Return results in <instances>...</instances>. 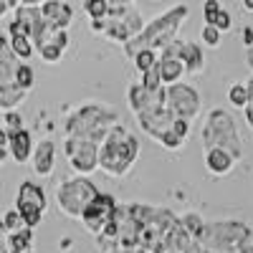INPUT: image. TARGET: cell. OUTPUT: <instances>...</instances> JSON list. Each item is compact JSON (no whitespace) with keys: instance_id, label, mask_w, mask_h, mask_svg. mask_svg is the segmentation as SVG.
<instances>
[{"instance_id":"1","label":"cell","mask_w":253,"mask_h":253,"mask_svg":"<svg viewBox=\"0 0 253 253\" xmlns=\"http://www.w3.org/2000/svg\"><path fill=\"white\" fill-rule=\"evenodd\" d=\"M137 157H139L137 134H132L122 122H117L99 147V170L107 177L122 180L132 172Z\"/></svg>"},{"instance_id":"2","label":"cell","mask_w":253,"mask_h":253,"mask_svg":"<svg viewBox=\"0 0 253 253\" xmlns=\"http://www.w3.org/2000/svg\"><path fill=\"white\" fill-rule=\"evenodd\" d=\"M187 15H190V8H187L185 3H182V5H175V8H170V10H165L162 15H155L150 23L142 28L139 36H134L132 41H126V43L122 46L124 53H126V58L132 61V58H134L139 51H144V48H157V51H162L167 43H172V41L177 38L182 23L187 20Z\"/></svg>"},{"instance_id":"3","label":"cell","mask_w":253,"mask_h":253,"mask_svg":"<svg viewBox=\"0 0 253 253\" xmlns=\"http://www.w3.org/2000/svg\"><path fill=\"white\" fill-rule=\"evenodd\" d=\"M200 142H203V150H210V147H223V150L233 152L236 160L243 157V139L238 134V126L236 119L230 112L215 107L210 109L205 122H203V129H200Z\"/></svg>"},{"instance_id":"4","label":"cell","mask_w":253,"mask_h":253,"mask_svg":"<svg viewBox=\"0 0 253 253\" xmlns=\"http://www.w3.org/2000/svg\"><path fill=\"white\" fill-rule=\"evenodd\" d=\"M101 193V190L89 180V175H74L66 177L63 182H58L56 187V208L61 215H66L71 220H81L86 208L91 205V200Z\"/></svg>"},{"instance_id":"5","label":"cell","mask_w":253,"mask_h":253,"mask_svg":"<svg viewBox=\"0 0 253 253\" xmlns=\"http://www.w3.org/2000/svg\"><path fill=\"white\" fill-rule=\"evenodd\" d=\"M251 233V228L243 220H205V228L200 233V243L213 253H241L243 238Z\"/></svg>"},{"instance_id":"6","label":"cell","mask_w":253,"mask_h":253,"mask_svg":"<svg viewBox=\"0 0 253 253\" xmlns=\"http://www.w3.org/2000/svg\"><path fill=\"white\" fill-rule=\"evenodd\" d=\"M119 122V112L109 104H99V101H89L81 107L71 109L63 119V132L66 134H91L99 126H112Z\"/></svg>"},{"instance_id":"7","label":"cell","mask_w":253,"mask_h":253,"mask_svg":"<svg viewBox=\"0 0 253 253\" xmlns=\"http://www.w3.org/2000/svg\"><path fill=\"white\" fill-rule=\"evenodd\" d=\"M144 26L147 23L142 20V13L137 8H132V3L129 5H112L104 38L112 41V43H117V46H124L126 41H132L134 36H139Z\"/></svg>"},{"instance_id":"8","label":"cell","mask_w":253,"mask_h":253,"mask_svg":"<svg viewBox=\"0 0 253 253\" xmlns=\"http://www.w3.org/2000/svg\"><path fill=\"white\" fill-rule=\"evenodd\" d=\"M99 147L86 134H66L63 139V152L71 165V170L79 175H94L99 170Z\"/></svg>"},{"instance_id":"9","label":"cell","mask_w":253,"mask_h":253,"mask_svg":"<svg viewBox=\"0 0 253 253\" xmlns=\"http://www.w3.org/2000/svg\"><path fill=\"white\" fill-rule=\"evenodd\" d=\"M15 208L26 218V225L38 228L46 215V210H48V195H46L43 185H38L33 180H23L18 185V193H15Z\"/></svg>"},{"instance_id":"10","label":"cell","mask_w":253,"mask_h":253,"mask_svg":"<svg viewBox=\"0 0 253 253\" xmlns=\"http://www.w3.org/2000/svg\"><path fill=\"white\" fill-rule=\"evenodd\" d=\"M167 107L175 112V117L195 122L203 112V96L198 94L195 86L177 81V84H170V86H167Z\"/></svg>"},{"instance_id":"11","label":"cell","mask_w":253,"mask_h":253,"mask_svg":"<svg viewBox=\"0 0 253 253\" xmlns=\"http://www.w3.org/2000/svg\"><path fill=\"white\" fill-rule=\"evenodd\" d=\"M117 205H119V203H117L109 193H99V195L91 200V205L86 208L84 218H81L84 228H86L91 236H99L101 230L112 223V215H114Z\"/></svg>"},{"instance_id":"12","label":"cell","mask_w":253,"mask_h":253,"mask_svg":"<svg viewBox=\"0 0 253 253\" xmlns=\"http://www.w3.org/2000/svg\"><path fill=\"white\" fill-rule=\"evenodd\" d=\"M175 112L170 107H162V109H155L150 114H142L137 117V124L142 126V132L147 137H152L155 142H160L162 134H167L170 129H175Z\"/></svg>"},{"instance_id":"13","label":"cell","mask_w":253,"mask_h":253,"mask_svg":"<svg viewBox=\"0 0 253 253\" xmlns=\"http://www.w3.org/2000/svg\"><path fill=\"white\" fill-rule=\"evenodd\" d=\"M160 74H162V81L170 86V84H177L182 81V76H187V69H185V61L180 58L177 53V38L172 43H167L162 51H160Z\"/></svg>"},{"instance_id":"14","label":"cell","mask_w":253,"mask_h":253,"mask_svg":"<svg viewBox=\"0 0 253 253\" xmlns=\"http://www.w3.org/2000/svg\"><path fill=\"white\" fill-rule=\"evenodd\" d=\"M53 167H56V144L53 139H41L31 157V170L36 177L46 180L53 175Z\"/></svg>"},{"instance_id":"15","label":"cell","mask_w":253,"mask_h":253,"mask_svg":"<svg viewBox=\"0 0 253 253\" xmlns=\"http://www.w3.org/2000/svg\"><path fill=\"white\" fill-rule=\"evenodd\" d=\"M41 13L48 20V26L56 31H69L71 20H74V8L66 3V0H43L41 5Z\"/></svg>"},{"instance_id":"16","label":"cell","mask_w":253,"mask_h":253,"mask_svg":"<svg viewBox=\"0 0 253 253\" xmlns=\"http://www.w3.org/2000/svg\"><path fill=\"white\" fill-rule=\"evenodd\" d=\"M236 162H238L236 155L223 150V147H210V150H205V170L210 175H215V177L230 175L233 167H236Z\"/></svg>"},{"instance_id":"17","label":"cell","mask_w":253,"mask_h":253,"mask_svg":"<svg viewBox=\"0 0 253 253\" xmlns=\"http://www.w3.org/2000/svg\"><path fill=\"white\" fill-rule=\"evenodd\" d=\"M33 150H36V144H33V137H31V132L26 129V126L13 132V134H8V152H10L13 162H18V165L31 162Z\"/></svg>"},{"instance_id":"18","label":"cell","mask_w":253,"mask_h":253,"mask_svg":"<svg viewBox=\"0 0 253 253\" xmlns=\"http://www.w3.org/2000/svg\"><path fill=\"white\" fill-rule=\"evenodd\" d=\"M69 46H71L69 31H53L46 43L38 46V56H41V61H46V63H58L63 58V53L69 51Z\"/></svg>"},{"instance_id":"19","label":"cell","mask_w":253,"mask_h":253,"mask_svg":"<svg viewBox=\"0 0 253 253\" xmlns=\"http://www.w3.org/2000/svg\"><path fill=\"white\" fill-rule=\"evenodd\" d=\"M177 53L185 61L187 76H195L205 69V56H203V43H195V41H180L177 38Z\"/></svg>"},{"instance_id":"20","label":"cell","mask_w":253,"mask_h":253,"mask_svg":"<svg viewBox=\"0 0 253 253\" xmlns=\"http://www.w3.org/2000/svg\"><path fill=\"white\" fill-rule=\"evenodd\" d=\"M198 238H193L190 236V230L180 223V218H177V223L167 230L165 233V248H170V251H177V253H185L190 246H193Z\"/></svg>"},{"instance_id":"21","label":"cell","mask_w":253,"mask_h":253,"mask_svg":"<svg viewBox=\"0 0 253 253\" xmlns=\"http://www.w3.org/2000/svg\"><path fill=\"white\" fill-rule=\"evenodd\" d=\"M28 91L20 89L18 84H5V86H0V107L3 109H15L20 104L26 101Z\"/></svg>"},{"instance_id":"22","label":"cell","mask_w":253,"mask_h":253,"mask_svg":"<svg viewBox=\"0 0 253 253\" xmlns=\"http://www.w3.org/2000/svg\"><path fill=\"white\" fill-rule=\"evenodd\" d=\"M31 243H33V228L26 225L15 230V233H8L5 236V246L13 251V253H20V251H31Z\"/></svg>"},{"instance_id":"23","label":"cell","mask_w":253,"mask_h":253,"mask_svg":"<svg viewBox=\"0 0 253 253\" xmlns=\"http://www.w3.org/2000/svg\"><path fill=\"white\" fill-rule=\"evenodd\" d=\"M8 38H10V46L18 53L20 61H28L36 53V43L31 41V36H26V33H8Z\"/></svg>"},{"instance_id":"24","label":"cell","mask_w":253,"mask_h":253,"mask_svg":"<svg viewBox=\"0 0 253 253\" xmlns=\"http://www.w3.org/2000/svg\"><path fill=\"white\" fill-rule=\"evenodd\" d=\"M132 63H134L137 74H144V71L155 69L157 63H160V51H157V48H144V51H139V53L132 58Z\"/></svg>"},{"instance_id":"25","label":"cell","mask_w":253,"mask_h":253,"mask_svg":"<svg viewBox=\"0 0 253 253\" xmlns=\"http://www.w3.org/2000/svg\"><path fill=\"white\" fill-rule=\"evenodd\" d=\"M109 10H112L109 0H84V13H86L91 20L109 18Z\"/></svg>"},{"instance_id":"26","label":"cell","mask_w":253,"mask_h":253,"mask_svg":"<svg viewBox=\"0 0 253 253\" xmlns=\"http://www.w3.org/2000/svg\"><path fill=\"white\" fill-rule=\"evenodd\" d=\"M228 101L233 104L236 109H243L246 104H248V81H236V84H230V89H228Z\"/></svg>"},{"instance_id":"27","label":"cell","mask_w":253,"mask_h":253,"mask_svg":"<svg viewBox=\"0 0 253 253\" xmlns=\"http://www.w3.org/2000/svg\"><path fill=\"white\" fill-rule=\"evenodd\" d=\"M180 223L190 230V236H193V238H200L203 228H205L203 215H200V213H195V210H187V213H182V215H180Z\"/></svg>"},{"instance_id":"28","label":"cell","mask_w":253,"mask_h":253,"mask_svg":"<svg viewBox=\"0 0 253 253\" xmlns=\"http://www.w3.org/2000/svg\"><path fill=\"white\" fill-rule=\"evenodd\" d=\"M200 41H203V46L205 48H218L220 46V41H223V31L213 23H203L200 28Z\"/></svg>"},{"instance_id":"29","label":"cell","mask_w":253,"mask_h":253,"mask_svg":"<svg viewBox=\"0 0 253 253\" xmlns=\"http://www.w3.org/2000/svg\"><path fill=\"white\" fill-rule=\"evenodd\" d=\"M15 84L20 89H26V91H31L36 86V71L28 66V63H23V61H20V66L15 71Z\"/></svg>"},{"instance_id":"30","label":"cell","mask_w":253,"mask_h":253,"mask_svg":"<svg viewBox=\"0 0 253 253\" xmlns=\"http://www.w3.org/2000/svg\"><path fill=\"white\" fill-rule=\"evenodd\" d=\"M20 228H26V218L20 215V210L18 208L8 210V213L3 215V230H5V236L8 233H15V230H20Z\"/></svg>"},{"instance_id":"31","label":"cell","mask_w":253,"mask_h":253,"mask_svg":"<svg viewBox=\"0 0 253 253\" xmlns=\"http://www.w3.org/2000/svg\"><path fill=\"white\" fill-rule=\"evenodd\" d=\"M3 129H5L8 134L23 129V117H20V112H15V109H3Z\"/></svg>"},{"instance_id":"32","label":"cell","mask_w":253,"mask_h":253,"mask_svg":"<svg viewBox=\"0 0 253 253\" xmlns=\"http://www.w3.org/2000/svg\"><path fill=\"white\" fill-rule=\"evenodd\" d=\"M139 81H142V86L144 89H160L162 86V74H160V66H155V69H150V71H144V74H139Z\"/></svg>"},{"instance_id":"33","label":"cell","mask_w":253,"mask_h":253,"mask_svg":"<svg viewBox=\"0 0 253 253\" xmlns=\"http://www.w3.org/2000/svg\"><path fill=\"white\" fill-rule=\"evenodd\" d=\"M220 8H223L220 0H203V20L205 23H213V18Z\"/></svg>"},{"instance_id":"34","label":"cell","mask_w":253,"mask_h":253,"mask_svg":"<svg viewBox=\"0 0 253 253\" xmlns=\"http://www.w3.org/2000/svg\"><path fill=\"white\" fill-rule=\"evenodd\" d=\"M213 26H218L223 33H228L230 28H233V18H230V13H228L225 8H220V10L215 13V18H213Z\"/></svg>"},{"instance_id":"35","label":"cell","mask_w":253,"mask_h":253,"mask_svg":"<svg viewBox=\"0 0 253 253\" xmlns=\"http://www.w3.org/2000/svg\"><path fill=\"white\" fill-rule=\"evenodd\" d=\"M243 119L248 124V129L253 132V79H248V104L243 107Z\"/></svg>"},{"instance_id":"36","label":"cell","mask_w":253,"mask_h":253,"mask_svg":"<svg viewBox=\"0 0 253 253\" xmlns=\"http://www.w3.org/2000/svg\"><path fill=\"white\" fill-rule=\"evenodd\" d=\"M241 38H243V46L248 48V46H253V28L251 26H246L243 31H241Z\"/></svg>"},{"instance_id":"37","label":"cell","mask_w":253,"mask_h":253,"mask_svg":"<svg viewBox=\"0 0 253 253\" xmlns=\"http://www.w3.org/2000/svg\"><path fill=\"white\" fill-rule=\"evenodd\" d=\"M246 63H248V69L253 71V46L246 48Z\"/></svg>"},{"instance_id":"38","label":"cell","mask_w":253,"mask_h":253,"mask_svg":"<svg viewBox=\"0 0 253 253\" xmlns=\"http://www.w3.org/2000/svg\"><path fill=\"white\" fill-rule=\"evenodd\" d=\"M241 5H243L248 13H253V0H241Z\"/></svg>"},{"instance_id":"39","label":"cell","mask_w":253,"mask_h":253,"mask_svg":"<svg viewBox=\"0 0 253 253\" xmlns=\"http://www.w3.org/2000/svg\"><path fill=\"white\" fill-rule=\"evenodd\" d=\"M23 5H43V0H23Z\"/></svg>"},{"instance_id":"40","label":"cell","mask_w":253,"mask_h":253,"mask_svg":"<svg viewBox=\"0 0 253 253\" xmlns=\"http://www.w3.org/2000/svg\"><path fill=\"white\" fill-rule=\"evenodd\" d=\"M132 0H112V5H129Z\"/></svg>"},{"instance_id":"41","label":"cell","mask_w":253,"mask_h":253,"mask_svg":"<svg viewBox=\"0 0 253 253\" xmlns=\"http://www.w3.org/2000/svg\"><path fill=\"white\" fill-rule=\"evenodd\" d=\"M3 253H13V251H10V248L5 246V248H3ZM20 253H31V251H20Z\"/></svg>"},{"instance_id":"42","label":"cell","mask_w":253,"mask_h":253,"mask_svg":"<svg viewBox=\"0 0 253 253\" xmlns=\"http://www.w3.org/2000/svg\"><path fill=\"white\" fill-rule=\"evenodd\" d=\"M109 3H112V0H109Z\"/></svg>"}]
</instances>
